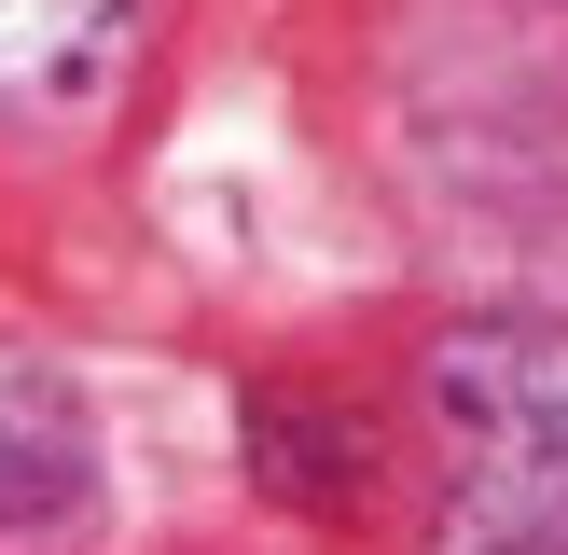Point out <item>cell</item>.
I'll return each mask as SVG.
<instances>
[{"label":"cell","mask_w":568,"mask_h":555,"mask_svg":"<svg viewBox=\"0 0 568 555\" xmlns=\"http://www.w3.org/2000/svg\"><path fill=\"white\" fill-rule=\"evenodd\" d=\"M430 555H568V320H471L416 375Z\"/></svg>","instance_id":"cell-1"},{"label":"cell","mask_w":568,"mask_h":555,"mask_svg":"<svg viewBox=\"0 0 568 555\" xmlns=\"http://www.w3.org/2000/svg\"><path fill=\"white\" fill-rule=\"evenodd\" d=\"M83 403L55 375H0V527L14 542H42V527L83 514Z\"/></svg>","instance_id":"cell-3"},{"label":"cell","mask_w":568,"mask_h":555,"mask_svg":"<svg viewBox=\"0 0 568 555\" xmlns=\"http://www.w3.org/2000/svg\"><path fill=\"white\" fill-rule=\"evenodd\" d=\"M125 56V0H0V111L70 125Z\"/></svg>","instance_id":"cell-2"}]
</instances>
